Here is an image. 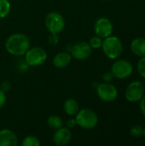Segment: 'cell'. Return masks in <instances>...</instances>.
I'll return each mask as SVG.
<instances>
[{"label":"cell","instance_id":"cell-1","mask_svg":"<svg viewBox=\"0 0 145 146\" xmlns=\"http://www.w3.org/2000/svg\"><path fill=\"white\" fill-rule=\"evenodd\" d=\"M5 50L8 53L15 56H24L30 48L29 38L21 33H15L8 37L4 44Z\"/></svg>","mask_w":145,"mask_h":146},{"label":"cell","instance_id":"cell-2","mask_svg":"<svg viewBox=\"0 0 145 146\" xmlns=\"http://www.w3.org/2000/svg\"><path fill=\"white\" fill-rule=\"evenodd\" d=\"M106 57L110 60L119 58L123 51V44L121 40L116 36H109L103 40L102 47Z\"/></svg>","mask_w":145,"mask_h":146},{"label":"cell","instance_id":"cell-3","mask_svg":"<svg viewBox=\"0 0 145 146\" xmlns=\"http://www.w3.org/2000/svg\"><path fill=\"white\" fill-rule=\"evenodd\" d=\"M77 126L85 130L94 129L98 124L97 115L91 109H82L75 115Z\"/></svg>","mask_w":145,"mask_h":146},{"label":"cell","instance_id":"cell-4","mask_svg":"<svg viewBox=\"0 0 145 146\" xmlns=\"http://www.w3.org/2000/svg\"><path fill=\"white\" fill-rule=\"evenodd\" d=\"M24 56V60L29 67H39L46 62L48 57L46 50L39 46L29 48Z\"/></svg>","mask_w":145,"mask_h":146},{"label":"cell","instance_id":"cell-5","mask_svg":"<svg viewBox=\"0 0 145 146\" xmlns=\"http://www.w3.org/2000/svg\"><path fill=\"white\" fill-rule=\"evenodd\" d=\"M65 24L66 22L63 15L56 11L48 13L44 19L45 27L50 33H61L65 27Z\"/></svg>","mask_w":145,"mask_h":146},{"label":"cell","instance_id":"cell-6","mask_svg":"<svg viewBox=\"0 0 145 146\" xmlns=\"http://www.w3.org/2000/svg\"><path fill=\"white\" fill-rule=\"evenodd\" d=\"M67 51L70 53L72 58H74L78 61H84L91 56L92 53V48L89 43L85 41H80L73 45L68 46Z\"/></svg>","mask_w":145,"mask_h":146},{"label":"cell","instance_id":"cell-7","mask_svg":"<svg viewBox=\"0 0 145 146\" xmlns=\"http://www.w3.org/2000/svg\"><path fill=\"white\" fill-rule=\"evenodd\" d=\"M110 71L112 72L115 78L120 80H125L132 74L133 66L129 61L121 59L115 61L112 64Z\"/></svg>","mask_w":145,"mask_h":146},{"label":"cell","instance_id":"cell-8","mask_svg":"<svg viewBox=\"0 0 145 146\" xmlns=\"http://www.w3.org/2000/svg\"><path fill=\"white\" fill-rule=\"evenodd\" d=\"M97 94L102 101L106 103H110L117 98L118 90L111 83L103 82L97 85Z\"/></svg>","mask_w":145,"mask_h":146},{"label":"cell","instance_id":"cell-9","mask_svg":"<svg viewBox=\"0 0 145 146\" xmlns=\"http://www.w3.org/2000/svg\"><path fill=\"white\" fill-rule=\"evenodd\" d=\"M144 93V86L139 80L131 82L126 89L125 97L130 103H137L141 100Z\"/></svg>","mask_w":145,"mask_h":146},{"label":"cell","instance_id":"cell-10","mask_svg":"<svg viewBox=\"0 0 145 146\" xmlns=\"http://www.w3.org/2000/svg\"><path fill=\"white\" fill-rule=\"evenodd\" d=\"M114 31V26L111 21L107 17L98 18L94 24V32L96 35L105 38L112 35Z\"/></svg>","mask_w":145,"mask_h":146},{"label":"cell","instance_id":"cell-11","mask_svg":"<svg viewBox=\"0 0 145 146\" xmlns=\"http://www.w3.org/2000/svg\"><path fill=\"white\" fill-rule=\"evenodd\" d=\"M53 143L57 146H65L68 145L72 139V133L69 128L67 127H62L57 130H55V133L52 137Z\"/></svg>","mask_w":145,"mask_h":146},{"label":"cell","instance_id":"cell-12","mask_svg":"<svg viewBox=\"0 0 145 146\" xmlns=\"http://www.w3.org/2000/svg\"><path fill=\"white\" fill-rule=\"evenodd\" d=\"M17 145L18 137L14 131L8 128L0 130V146H16Z\"/></svg>","mask_w":145,"mask_h":146},{"label":"cell","instance_id":"cell-13","mask_svg":"<svg viewBox=\"0 0 145 146\" xmlns=\"http://www.w3.org/2000/svg\"><path fill=\"white\" fill-rule=\"evenodd\" d=\"M72 61V56L69 52L62 51L57 53L52 59V64L56 68H64L68 67Z\"/></svg>","mask_w":145,"mask_h":146},{"label":"cell","instance_id":"cell-14","mask_svg":"<svg viewBox=\"0 0 145 146\" xmlns=\"http://www.w3.org/2000/svg\"><path fill=\"white\" fill-rule=\"evenodd\" d=\"M131 50L138 56H145V38H136L131 43Z\"/></svg>","mask_w":145,"mask_h":146},{"label":"cell","instance_id":"cell-15","mask_svg":"<svg viewBox=\"0 0 145 146\" xmlns=\"http://www.w3.org/2000/svg\"><path fill=\"white\" fill-rule=\"evenodd\" d=\"M63 110L69 116H75L79 110V105L74 98H68L63 104Z\"/></svg>","mask_w":145,"mask_h":146},{"label":"cell","instance_id":"cell-16","mask_svg":"<svg viewBox=\"0 0 145 146\" xmlns=\"http://www.w3.org/2000/svg\"><path fill=\"white\" fill-rule=\"evenodd\" d=\"M47 125L49 127H50L53 130H57L63 126V121L62 119L58 115H50L47 119Z\"/></svg>","mask_w":145,"mask_h":146},{"label":"cell","instance_id":"cell-17","mask_svg":"<svg viewBox=\"0 0 145 146\" xmlns=\"http://www.w3.org/2000/svg\"><path fill=\"white\" fill-rule=\"evenodd\" d=\"M11 10V3L9 0H0V19L6 18Z\"/></svg>","mask_w":145,"mask_h":146},{"label":"cell","instance_id":"cell-18","mask_svg":"<svg viewBox=\"0 0 145 146\" xmlns=\"http://www.w3.org/2000/svg\"><path fill=\"white\" fill-rule=\"evenodd\" d=\"M41 145L40 139L33 135H28L24 138L21 142L22 146H39Z\"/></svg>","mask_w":145,"mask_h":146},{"label":"cell","instance_id":"cell-19","mask_svg":"<svg viewBox=\"0 0 145 146\" xmlns=\"http://www.w3.org/2000/svg\"><path fill=\"white\" fill-rule=\"evenodd\" d=\"M103 38H102L101 37L97 36V35H95L93 37L91 38L90 39V42H89V44L91 45V47L92 48V50H97V49H100L102 47V44H103Z\"/></svg>","mask_w":145,"mask_h":146},{"label":"cell","instance_id":"cell-20","mask_svg":"<svg viewBox=\"0 0 145 146\" xmlns=\"http://www.w3.org/2000/svg\"><path fill=\"white\" fill-rule=\"evenodd\" d=\"M130 133L134 138H139V137L143 136L144 128L140 125H135V126L132 127L131 131H130Z\"/></svg>","mask_w":145,"mask_h":146},{"label":"cell","instance_id":"cell-21","mask_svg":"<svg viewBox=\"0 0 145 146\" xmlns=\"http://www.w3.org/2000/svg\"><path fill=\"white\" fill-rule=\"evenodd\" d=\"M137 69L139 74V75L145 79V56H142L140 60L138 62L137 65Z\"/></svg>","mask_w":145,"mask_h":146},{"label":"cell","instance_id":"cell-22","mask_svg":"<svg viewBox=\"0 0 145 146\" xmlns=\"http://www.w3.org/2000/svg\"><path fill=\"white\" fill-rule=\"evenodd\" d=\"M48 42L50 45H56L59 43V37L58 34L56 33H50L48 37Z\"/></svg>","mask_w":145,"mask_h":146},{"label":"cell","instance_id":"cell-23","mask_svg":"<svg viewBox=\"0 0 145 146\" xmlns=\"http://www.w3.org/2000/svg\"><path fill=\"white\" fill-rule=\"evenodd\" d=\"M114 75L112 74L111 71H109V72H106L103 74V82H107V83H110L113 80H114Z\"/></svg>","mask_w":145,"mask_h":146},{"label":"cell","instance_id":"cell-24","mask_svg":"<svg viewBox=\"0 0 145 146\" xmlns=\"http://www.w3.org/2000/svg\"><path fill=\"white\" fill-rule=\"evenodd\" d=\"M10 87H11V86H10V83H9V81H7V80H5V81H3V82L0 84V89H1L3 92H4L5 93L10 90Z\"/></svg>","mask_w":145,"mask_h":146},{"label":"cell","instance_id":"cell-25","mask_svg":"<svg viewBox=\"0 0 145 146\" xmlns=\"http://www.w3.org/2000/svg\"><path fill=\"white\" fill-rule=\"evenodd\" d=\"M76 126H77V123H76L75 118H71V119H68V120L66 121V127H67L68 128H69V129L74 128Z\"/></svg>","mask_w":145,"mask_h":146},{"label":"cell","instance_id":"cell-26","mask_svg":"<svg viewBox=\"0 0 145 146\" xmlns=\"http://www.w3.org/2000/svg\"><path fill=\"white\" fill-rule=\"evenodd\" d=\"M6 103V93L0 89V110L4 106Z\"/></svg>","mask_w":145,"mask_h":146},{"label":"cell","instance_id":"cell-27","mask_svg":"<svg viewBox=\"0 0 145 146\" xmlns=\"http://www.w3.org/2000/svg\"><path fill=\"white\" fill-rule=\"evenodd\" d=\"M140 110L143 115L145 117V96H143V98L140 100Z\"/></svg>","mask_w":145,"mask_h":146},{"label":"cell","instance_id":"cell-28","mask_svg":"<svg viewBox=\"0 0 145 146\" xmlns=\"http://www.w3.org/2000/svg\"><path fill=\"white\" fill-rule=\"evenodd\" d=\"M143 136L145 138V127L144 128V133H143Z\"/></svg>","mask_w":145,"mask_h":146},{"label":"cell","instance_id":"cell-29","mask_svg":"<svg viewBox=\"0 0 145 146\" xmlns=\"http://www.w3.org/2000/svg\"><path fill=\"white\" fill-rule=\"evenodd\" d=\"M104 1H109V0H104Z\"/></svg>","mask_w":145,"mask_h":146},{"label":"cell","instance_id":"cell-30","mask_svg":"<svg viewBox=\"0 0 145 146\" xmlns=\"http://www.w3.org/2000/svg\"><path fill=\"white\" fill-rule=\"evenodd\" d=\"M17 1H21V0H17Z\"/></svg>","mask_w":145,"mask_h":146}]
</instances>
